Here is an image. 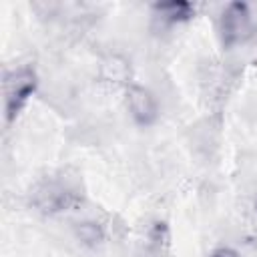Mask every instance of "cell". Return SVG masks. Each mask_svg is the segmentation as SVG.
Listing matches in <instances>:
<instances>
[{
    "label": "cell",
    "instance_id": "obj_1",
    "mask_svg": "<svg viewBox=\"0 0 257 257\" xmlns=\"http://www.w3.org/2000/svg\"><path fill=\"white\" fill-rule=\"evenodd\" d=\"M84 201L82 187L76 175L58 171L38 179L30 189V207L44 215L54 217L68 211H76Z\"/></svg>",
    "mask_w": 257,
    "mask_h": 257
},
{
    "label": "cell",
    "instance_id": "obj_2",
    "mask_svg": "<svg viewBox=\"0 0 257 257\" xmlns=\"http://www.w3.org/2000/svg\"><path fill=\"white\" fill-rule=\"evenodd\" d=\"M38 88V74L30 64H20L4 72L2 98H4V122L12 124L26 108L28 100Z\"/></svg>",
    "mask_w": 257,
    "mask_h": 257
},
{
    "label": "cell",
    "instance_id": "obj_3",
    "mask_svg": "<svg viewBox=\"0 0 257 257\" xmlns=\"http://www.w3.org/2000/svg\"><path fill=\"white\" fill-rule=\"evenodd\" d=\"M217 30H219V40L223 48L229 50V48L243 44L253 32V14H251L249 4L245 2L225 4L219 16V22H217Z\"/></svg>",
    "mask_w": 257,
    "mask_h": 257
},
{
    "label": "cell",
    "instance_id": "obj_4",
    "mask_svg": "<svg viewBox=\"0 0 257 257\" xmlns=\"http://www.w3.org/2000/svg\"><path fill=\"white\" fill-rule=\"evenodd\" d=\"M124 104L135 124L149 128L159 120V102L157 96L143 84L131 82L124 88Z\"/></svg>",
    "mask_w": 257,
    "mask_h": 257
},
{
    "label": "cell",
    "instance_id": "obj_5",
    "mask_svg": "<svg viewBox=\"0 0 257 257\" xmlns=\"http://www.w3.org/2000/svg\"><path fill=\"white\" fill-rule=\"evenodd\" d=\"M153 16L161 26L173 28L179 26L195 16V6L191 2L171 0V2H157L153 4Z\"/></svg>",
    "mask_w": 257,
    "mask_h": 257
},
{
    "label": "cell",
    "instance_id": "obj_6",
    "mask_svg": "<svg viewBox=\"0 0 257 257\" xmlns=\"http://www.w3.org/2000/svg\"><path fill=\"white\" fill-rule=\"evenodd\" d=\"M128 76H131V66H128L126 58H122L120 54H108L106 58H102V62H100V78L104 82L122 84L126 88L131 84Z\"/></svg>",
    "mask_w": 257,
    "mask_h": 257
},
{
    "label": "cell",
    "instance_id": "obj_7",
    "mask_svg": "<svg viewBox=\"0 0 257 257\" xmlns=\"http://www.w3.org/2000/svg\"><path fill=\"white\" fill-rule=\"evenodd\" d=\"M74 235L84 247H98V245H102L106 233L98 221L84 219V221H78L74 225Z\"/></svg>",
    "mask_w": 257,
    "mask_h": 257
},
{
    "label": "cell",
    "instance_id": "obj_8",
    "mask_svg": "<svg viewBox=\"0 0 257 257\" xmlns=\"http://www.w3.org/2000/svg\"><path fill=\"white\" fill-rule=\"evenodd\" d=\"M211 257H241V253L235 251L233 247H225V245H221V247H217V249L211 251Z\"/></svg>",
    "mask_w": 257,
    "mask_h": 257
},
{
    "label": "cell",
    "instance_id": "obj_9",
    "mask_svg": "<svg viewBox=\"0 0 257 257\" xmlns=\"http://www.w3.org/2000/svg\"><path fill=\"white\" fill-rule=\"evenodd\" d=\"M249 229H251V233L257 237V201L253 203V207H251V211H249Z\"/></svg>",
    "mask_w": 257,
    "mask_h": 257
}]
</instances>
